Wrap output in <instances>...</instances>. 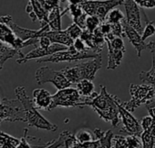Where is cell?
Here are the masks:
<instances>
[{"label":"cell","mask_w":155,"mask_h":148,"mask_svg":"<svg viewBox=\"0 0 155 148\" xmlns=\"http://www.w3.org/2000/svg\"><path fill=\"white\" fill-rule=\"evenodd\" d=\"M100 93L94 92L89 97H86L84 107H91L105 122H110L114 128L118 127L120 123V111L117 104L118 98L111 95L105 86L101 85Z\"/></svg>","instance_id":"obj_1"},{"label":"cell","mask_w":155,"mask_h":148,"mask_svg":"<svg viewBox=\"0 0 155 148\" xmlns=\"http://www.w3.org/2000/svg\"><path fill=\"white\" fill-rule=\"evenodd\" d=\"M15 93L16 99L21 102V104L24 107L26 123L30 128L34 127L38 129L54 131V132L58 129V127L56 125L48 121L44 116H42L39 113L38 109L35 107L33 99L27 96L25 87L23 86L16 87L15 90Z\"/></svg>","instance_id":"obj_2"},{"label":"cell","mask_w":155,"mask_h":148,"mask_svg":"<svg viewBox=\"0 0 155 148\" xmlns=\"http://www.w3.org/2000/svg\"><path fill=\"white\" fill-rule=\"evenodd\" d=\"M101 68L102 55L99 53L95 58L90 61L79 63L73 67H66L61 71L72 84H77L83 80H94L96 73Z\"/></svg>","instance_id":"obj_3"},{"label":"cell","mask_w":155,"mask_h":148,"mask_svg":"<svg viewBox=\"0 0 155 148\" xmlns=\"http://www.w3.org/2000/svg\"><path fill=\"white\" fill-rule=\"evenodd\" d=\"M131 99L122 102L123 106L130 112H134L142 105H146L155 99V88L150 84H131L129 86Z\"/></svg>","instance_id":"obj_4"},{"label":"cell","mask_w":155,"mask_h":148,"mask_svg":"<svg viewBox=\"0 0 155 148\" xmlns=\"http://www.w3.org/2000/svg\"><path fill=\"white\" fill-rule=\"evenodd\" d=\"M86 97H83L77 89L65 88L58 90V91L52 96V104L49 111L56 108H84Z\"/></svg>","instance_id":"obj_5"},{"label":"cell","mask_w":155,"mask_h":148,"mask_svg":"<svg viewBox=\"0 0 155 148\" xmlns=\"http://www.w3.org/2000/svg\"><path fill=\"white\" fill-rule=\"evenodd\" d=\"M98 54L99 53H96L91 49L85 52H78L74 48V46H71L67 50L57 52L50 56L38 59L36 60V61L37 62H53V63L64 62V61L71 62V61H81L84 59H94Z\"/></svg>","instance_id":"obj_6"},{"label":"cell","mask_w":155,"mask_h":148,"mask_svg":"<svg viewBox=\"0 0 155 148\" xmlns=\"http://www.w3.org/2000/svg\"><path fill=\"white\" fill-rule=\"evenodd\" d=\"M124 2L125 0H88L83 1L80 5L88 15H96L104 22L108 13Z\"/></svg>","instance_id":"obj_7"},{"label":"cell","mask_w":155,"mask_h":148,"mask_svg":"<svg viewBox=\"0 0 155 148\" xmlns=\"http://www.w3.org/2000/svg\"><path fill=\"white\" fill-rule=\"evenodd\" d=\"M0 120L1 122H25V113L21 102L16 99L3 98L0 103Z\"/></svg>","instance_id":"obj_8"},{"label":"cell","mask_w":155,"mask_h":148,"mask_svg":"<svg viewBox=\"0 0 155 148\" xmlns=\"http://www.w3.org/2000/svg\"><path fill=\"white\" fill-rule=\"evenodd\" d=\"M35 80L38 85L52 83L57 90L69 88L72 85L62 71H54L47 66L41 67L35 71Z\"/></svg>","instance_id":"obj_9"},{"label":"cell","mask_w":155,"mask_h":148,"mask_svg":"<svg viewBox=\"0 0 155 148\" xmlns=\"http://www.w3.org/2000/svg\"><path fill=\"white\" fill-rule=\"evenodd\" d=\"M1 22L6 24L10 26V28L13 30V32L15 33V35L19 38H21L23 41H27L34 38H40V36L46 31L50 30L49 24H46L45 26H42L39 30H30L26 28H23L19 25H17L11 15H2L0 18Z\"/></svg>","instance_id":"obj_10"},{"label":"cell","mask_w":155,"mask_h":148,"mask_svg":"<svg viewBox=\"0 0 155 148\" xmlns=\"http://www.w3.org/2000/svg\"><path fill=\"white\" fill-rule=\"evenodd\" d=\"M117 104L119 107V111H120V117L124 125V130H121L122 132H125L128 135H134L136 137H141L143 129L142 128L141 125V121H138L135 117L132 114V112H130L129 110H127L122 104V102L120 101V99H118L117 100Z\"/></svg>","instance_id":"obj_11"},{"label":"cell","mask_w":155,"mask_h":148,"mask_svg":"<svg viewBox=\"0 0 155 148\" xmlns=\"http://www.w3.org/2000/svg\"><path fill=\"white\" fill-rule=\"evenodd\" d=\"M68 47L63 44H59V43H53L52 45H50L49 47L44 48V47H37L34 50H32L31 52H29L26 54H24L22 52L18 54V58L16 59V62L18 64H24L25 62H27L30 60L33 59H41V58H45L47 56H50L57 52H61V51H64L67 50Z\"/></svg>","instance_id":"obj_12"},{"label":"cell","mask_w":155,"mask_h":148,"mask_svg":"<svg viewBox=\"0 0 155 148\" xmlns=\"http://www.w3.org/2000/svg\"><path fill=\"white\" fill-rule=\"evenodd\" d=\"M124 5L126 12L125 19L127 23L136 31H138L141 34H143L144 28L142 25L140 5L134 0H125Z\"/></svg>","instance_id":"obj_13"},{"label":"cell","mask_w":155,"mask_h":148,"mask_svg":"<svg viewBox=\"0 0 155 148\" xmlns=\"http://www.w3.org/2000/svg\"><path fill=\"white\" fill-rule=\"evenodd\" d=\"M123 26H124V33H125V35L126 37L128 38L129 42L133 44V46L134 47V49L136 50L137 52V56L138 57H141L142 56V52L147 49V44L145 43V41L143 39L142 37V34L136 31L134 27H132L126 21V19L124 18L123 20Z\"/></svg>","instance_id":"obj_14"},{"label":"cell","mask_w":155,"mask_h":148,"mask_svg":"<svg viewBox=\"0 0 155 148\" xmlns=\"http://www.w3.org/2000/svg\"><path fill=\"white\" fill-rule=\"evenodd\" d=\"M25 12L33 22L39 21L41 27L48 24V13L40 5L39 0H29L25 6Z\"/></svg>","instance_id":"obj_15"},{"label":"cell","mask_w":155,"mask_h":148,"mask_svg":"<svg viewBox=\"0 0 155 148\" xmlns=\"http://www.w3.org/2000/svg\"><path fill=\"white\" fill-rule=\"evenodd\" d=\"M33 101L38 109L49 111L52 104V95L45 89H35L33 91Z\"/></svg>","instance_id":"obj_16"},{"label":"cell","mask_w":155,"mask_h":148,"mask_svg":"<svg viewBox=\"0 0 155 148\" xmlns=\"http://www.w3.org/2000/svg\"><path fill=\"white\" fill-rule=\"evenodd\" d=\"M43 35L47 36L52 43H59L67 46L68 48L73 46L74 40L67 33V32L64 30L61 31H54V30H48L43 33Z\"/></svg>","instance_id":"obj_17"},{"label":"cell","mask_w":155,"mask_h":148,"mask_svg":"<svg viewBox=\"0 0 155 148\" xmlns=\"http://www.w3.org/2000/svg\"><path fill=\"white\" fill-rule=\"evenodd\" d=\"M78 143L75 135L72 134L70 131H64L60 134L58 139L54 140L50 145L52 148H72Z\"/></svg>","instance_id":"obj_18"},{"label":"cell","mask_w":155,"mask_h":148,"mask_svg":"<svg viewBox=\"0 0 155 148\" xmlns=\"http://www.w3.org/2000/svg\"><path fill=\"white\" fill-rule=\"evenodd\" d=\"M68 13V7L61 12L60 6L54 7L48 13V24L50 30L61 31L62 30V18L64 14Z\"/></svg>","instance_id":"obj_19"},{"label":"cell","mask_w":155,"mask_h":148,"mask_svg":"<svg viewBox=\"0 0 155 148\" xmlns=\"http://www.w3.org/2000/svg\"><path fill=\"white\" fill-rule=\"evenodd\" d=\"M106 44L108 47V62L106 68L107 70H115L118 66H120L125 52L113 47L109 43H106Z\"/></svg>","instance_id":"obj_20"},{"label":"cell","mask_w":155,"mask_h":148,"mask_svg":"<svg viewBox=\"0 0 155 148\" xmlns=\"http://www.w3.org/2000/svg\"><path fill=\"white\" fill-rule=\"evenodd\" d=\"M94 134L100 142V148L113 147V138L114 137L112 130L103 131L100 128H95Z\"/></svg>","instance_id":"obj_21"},{"label":"cell","mask_w":155,"mask_h":148,"mask_svg":"<svg viewBox=\"0 0 155 148\" xmlns=\"http://www.w3.org/2000/svg\"><path fill=\"white\" fill-rule=\"evenodd\" d=\"M22 51H18L16 49H15L14 47H12L11 45H8L5 43L1 42L0 44V69H3L5 62L15 57V55H18Z\"/></svg>","instance_id":"obj_22"},{"label":"cell","mask_w":155,"mask_h":148,"mask_svg":"<svg viewBox=\"0 0 155 148\" xmlns=\"http://www.w3.org/2000/svg\"><path fill=\"white\" fill-rule=\"evenodd\" d=\"M15 33L10 28L9 25L1 22L0 23V40L2 43H5L8 45H13L14 42L16 39Z\"/></svg>","instance_id":"obj_23"},{"label":"cell","mask_w":155,"mask_h":148,"mask_svg":"<svg viewBox=\"0 0 155 148\" xmlns=\"http://www.w3.org/2000/svg\"><path fill=\"white\" fill-rule=\"evenodd\" d=\"M104 43H106L105 42V36L102 33V32L100 31L99 27L94 32V36L92 39V43L90 45V49L93 50L94 52H95L96 53H100L104 46Z\"/></svg>","instance_id":"obj_24"},{"label":"cell","mask_w":155,"mask_h":148,"mask_svg":"<svg viewBox=\"0 0 155 148\" xmlns=\"http://www.w3.org/2000/svg\"><path fill=\"white\" fill-rule=\"evenodd\" d=\"M94 83L91 80H83L76 84V89L83 97H89L94 93Z\"/></svg>","instance_id":"obj_25"},{"label":"cell","mask_w":155,"mask_h":148,"mask_svg":"<svg viewBox=\"0 0 155 148\" xmlns=\"http://www.w3.org/2000/svg\"><path fill=\"white\" fill-rule=\"evenodd\" d=\"M21 139L12 137L5 132L0 134V148H16Z\"/></svg>","instance_id":"obj_26"},{"label":"cell","mask_w":155,"mask_h":148,"mask_svg":"<svg viewBox=\"0 0 155 148\" xmlns=\"http://www.w3.org/2000/svg\"><path fill=\"white\" fill-rule=\"evenodd\" d=\"M140 80L146 83V84H150L153 85L155 88V64L153 62H152V68L147 71H141L140 75H139Z\"/></svg>","instance_id":"obj_27"},{"label":"cell","mask_w":155,"mask_h":148,"mask_svg":"<svg viewBox=\"0 0 155 148\" xmlns=\"http://www.w3.org/2000/svg\"><path fill=\"white\" fill-rule=\"evenodd\" d=\"M142 9H143L142 13H143V18H144V20H145V23H146V26H145V28L143 29V34H142V37H143V39L145 41V40H146L147 38H149L150 36L155 34V23H153V21H151V20L148 18L147 14H146L145 12L143 11V8H142Z\"/></svg>","instance_id":"obj_28"},{"label":"cell","mask_w":155,"mask_h":148,"mask_svg":"<svg viewBox=\"0 0 155 148\" xmlns=\"http://www.w3.org/2000/svg\"><path fill=\"white\" fill-rule=\"evenodd\" d=\"M124 19V15L123 12L120 9L114 8L108 13V14L105 18V21L110 23L111 24H116V23H121V22H123Z\"/></svg>","instance_id":"obj_29"},{"label":"cell","mask_w":155,"mask_h":148,"mask_svg":"<svg viewBox=\"0 0 155 148\" xmlns=\"http://www.w3.org/2000/svg\"><path fill=\"white\" fill-rule=\"evenodd\" d=\"M75 137H76L78 143H81V144L94 141L93 134L89 130H87V129H80L75 134Z\"/></svg>","instance_id":"obj_30"},{"label":"cell","mask_w":155,"mask_h":148,"mask_svg":"<svg viewBox=\"0 0 155 148\" xmlns=\"http://www.w3.org/2000/svg\"><path fill=\"white\" fill-rule=\"evenodd\" d=\"M101 24H102V21L98 16L88 15L86 19V29L91 32H94L100 26Z\"/></svg>","instance_id":"obj_31"},{"label":"cell","mask_w":155,"mask_h":148,"mask_svg":"<svg viewBox=\"0 0 155 148\" xmlns=\"http://www.w3.org/2000/svg\"><path fill=\"white\" fill-rule=\"evenodd\" d=\"M65 31L67 32V33H68L74 40H75V39H78V38L81 37V34H82V33H83L84 30H83L78 24L73 23L71 25H69V26L66 28Z\"/></svg>","instance_id":"obj_32"},{"label":"cell","mask_w":155,"mask_h":148,"mask_svg":"<svg viewBox=\"0 0 155 148\" xmlns=\"http://www.w3.org/2000/svg\"><path fill=\"white\" fill-rule=\"evenodd\" d=\"M67 7H68L69 15H71L72 19L75 18V17H78V16L82 15L84 13V9L81 6V5H71V4H69V5Z\"/></svg>","instance_id":"obj_33"},{"label":"cell","mask_w":155,"mask_h":148,"mask_svg":"<svg viewBox=\"0 0 155 148\" xmlns=\"http://www.w3.org/2000/svg\"><path fill=\"white\" fill-rule=\"evenodd\" d=\"M112 148H128L126 137L114 136L113 138V147Z\"/></svg>","instance_id":"obj_34"},{"label":"cell","mask_w":155,"mask_h":148,"mask_svg":"<svg viewBox=\"0 0 155 148\" xmlns=\"http://www.w3.org/2000/svg\"><path fill=\"white\" fill-rule=\"evenodd\" d=\"M62 0H39L40 5H42V7L47 12H50L54 7L60 6V2Z\"/></svg>","instance_id":"obj_35"},{"label":"cell","mask_w":155,"mask_h":148,"mask_svg":"<svg viewBox=\"0 0 155 148\" xmlns=\"http://www.w3.org/2000/svg\"><path fill=\"white\" fill-rule=\"evenodd\" d=\"M127 143H128V148H143V143L142 140H140L139 137L129 135L126 137Z\"/></svg>","instance_id":"obj_36"},{"label":"cell","mask_w":155,"mask_h":148,"mask_svg":"<svg viewBox=\"0 0 155 148\" xmlns=\"http://www.w3.org/2000/svg\"><path fill=\"white\" fill-rule=\"evenodd\" d=\"M112 33L114 36L116 37H126L125 33H124V29L123 26V23H116V24H112Z\"/></svg>","instance_id":"obj_37"},{"label":"cell","mask_w":155,"mask_h":148,"mask_svg":"<svg viewBox=\"0 0 155 148\" xmlns=\"http://www.w3.org/2000/svg\"><path fill=\"white\" fill-rule=\"evenodd\" d=\"M87 16L88 14L84 12L82 15L78 16V17H75V18H73V23L78 24L83 30L86 29V19H87Z\"/></svg>","instance_id":"obj_38"},{"label":"cell","mask_w":155,"mask_h":148,"mask_svg":"<svg viewBox=\"0 0 155 148\" xmlns=\"http://www.w3.org/2000/svg\"><path fill=\"white\" fill-rule=\"evenodd\" d=\"M73 46H74V48L76 51H78V52H85V51L90 50V48H88V46L86 45V43H85L81 38L75 39L74 42Z\"/></svg>","instance_id":"obj_39"},{"label":"cell","mask_w":155,"mask_h":148,"mask_svg":"<svg viewBox=\"0 0 155 148\" xmlns=\"http://www.w3.org/2000/svg\"><path fill=\"white\" fill-rule=\"evenodd\" d=\"M27 139H28V129L25 128L24 136L22 137V138L20 140V143H19V145L17 146L16 148H33L32 146L28 143Z\"/></svg>","instance_id":"obj_40"},{"label":"cell","mask_w":155,"mask_h":148,"mask_svg":"<svg viewBox=\"0 0 155 148\" xmlns=\"http://www.w3.org/2000/svg\"><path fill=\"white\" fill-rule=\"evenodd\" d=\"M153 123V118L152 116H146V117L143 118L141 120V125H142V128L143 130L149 129L152 127Z\"/></svg>","instance_id":"obj_41"},{"label":"cell","mask_w":155,"mask_h":148,"mask_svg":"<svg viewBox=\"0 0 155 148\" xmlns=\"http://www.w3.org/2000/svg\"><path fill=\"white\" fill-rule=\"evenodd\" d=\"M99 29L102 32V33L105 36V35H107V34L112 33V24L110 23L106 22V21L102 22V24L99 26Z\"/></svg>","instance_id":"obj_42"},{"label":"cell","mask_w":155,"mask_h":148,"mask_svg":"<svg viewBox=\"0 0 155 148\" xmlns=\"http://www.w3.org/2000/svg\"><path fill=\"white\" fill-rule=\"evenodd\" d=\"M38 44H39V46H41V47L46 48V47H49L50 45H52L53 43H52L51 40H50L47 36L42 34V35L40 36V38H39Z\"/></svg>","instance_id":"obj_43"},{"label":"cell","mask_w":155,"mask_h":148,"mask_svg":"<svg viewBox=\"0 0 155 148\" xmlns=\"http://www.w3.org/2000/svg\"><path fill=\"white\" fill-rule=\"evenodd\" d=\"M141 8H147V9H152L155 8V0H145L143 3L140 5Z\"/></svg>","instance_id":"obj_44"},{"label":"cell","mask_w":155,"mask_h":148,"mask_svg":"<svg viewBox=\"0 0 155 148\" xmlns=\"http://www.w3.org/2000/svg\"><path fill=\"white\" fill-rule=\"evenodd\" d=\"M147 48L151 51V52H155V43L154 42H150L147 44Z\"/></svg>","instance_id":"obj_45"},{"label":"cell","mask_w":155,"mask_h":148,"mask_svg":"<svg viewBox=\"0 0 155 148\" xmlns=\"http://www.w3.org/2000/svg\"><path fill=\"white\" fill-rule=\"evenodd\" d=\"M71 5H80L83 1L82 0H66Z\"/></svg>","instance_id":"obj_46"},{"label":"cell","mask_w":155,"mask_h":148,"mask_svg":"<svg viewBox=\"0 0 155 148\" xmlns=\"http://www.w3.org/2000/svg\"><path fill=\"white\" fill-rule=\"evenodd\" d=\"M134 1H135V2H136V3H137V4H138L139 5H141L142 3H143V2H144L145 0H134Z\"/></svg>","instance_id":"obj_47"},{"label":"cell","mask_w":155,"mask_h":148,"mask_svg":"<svg viewBox=\"0 0 155 148\" xmlns=\"http://www.w3.org/2000/svg\"><path fill=\"white\" fill-rule=\"evenodd\" d=\"M152 62H153L155 64V56L154 55H153V61H152Z\"/></svg>","instance_id":"obj_48"},{"label":"cell","mask_w":155,"mask_h":148,"mask_svg":"<svg viewBox=\"0 0 155 148\" xmlns=\"http://www.w3.org/2000/svg\"><path fill=\"white\" fill-rule=\"evenodd\" d=\"M82 1H88V0H82Z\"/></svg>","instance_id":"obj_49"},{"label":"cell","mask_w":155,"mask_h":148,"mask_svg":"<svg viewBox=\"0 0 155 148\" xmlns=\"http://www.w3.org/2000/svg\"><path fill=\"white\" fill-rule=\"evenodd\" d=\"M46 148H52V147H50V146H48V147H46Z\"/></svg>","instance_id":"obj_50"},{"label":"cell","mask_w":155,"mask_h":148,"mask_svg":"<svg viewBox=\"0 0 155 148\" xmlns=\"http://www.w3.org/2000/svg\"><path fill=\"white\" fill-rule=\"evenodd\" d=\"M64 1H65V0H62V2H64Z\"/></svg>","instance_id":"obj_51"}]
</instances>
